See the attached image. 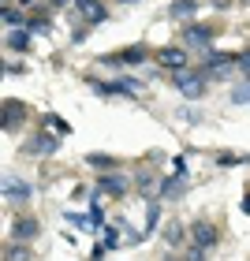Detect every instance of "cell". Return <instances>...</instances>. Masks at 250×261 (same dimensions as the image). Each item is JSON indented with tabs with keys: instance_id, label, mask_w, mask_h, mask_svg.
<instances>
[{
	"instance_id": "obj_10",
	"label": "cell",
	"mask_w": 250,
	"mask_h": 261,
	"mask_svg": "<svg viewBox=\"0 0 250 261\" xmlns=\"http://www.w3.org/2000/svg\"><path fill=\"white\" fill-rule=\"evenodd\" d=\"M27 149H30V153H38V157H45V153H53V149H56V138H53V135H41V138H34Z\"/></svg>"
},
{
	"instance_id": "obj_8",
	"label": "cell",
	"mask_w": 250,
	"mask_h": 261,
	"mask_svg": "<svg viewBox=\"0 0 250 261\" xmlns=\"http://www.w3.org/2000/svg\"><path fill=\"white\" fill-rule=\"evenodd\" d=\"M11 231H15V239L27 243V239L38 235V220H27V217H22V220H15V228H11Z\"/></svg>"
},
{
	"instance_id": "obj_11",
	"label": "cell",
	"mask_w": 250,
	"mask_h": 261,
	"mask_svg": "<svg viewBox=\"0 0 250 261\" xmlns=\"http://www.w3.org/2000/svg\"><path fill=\"white\" fill-rule=\"evenodd\" d=\"M34 191H30V187L27 183H15V179H4V198H22V201H27Z\"/></svg>"
},
{
	"instance_id": "obj_18",
	"label": "cell",
	"mask_w": 250,
	"mask_h": 261,
	"mask_svg": "<svg viewBox=\"0 0 250 261\" xmlns=\"http://www.w3.org/2000/svg\"><path fill=\"white\" fill-rule=\"evenodd\" d=\"M180 191H183V179H168V183H164V194H168V198L180 194Z\"/></svg>"
},
{
	"instance_id": "obj_16",
	"label": "cell",
	"mask_w": 250,
	"mask_h": 261,
	"mask_svg": "<svg viewBox=\"0 0 250 261\" xmlns=\"http://www.w3.org/2000/svg\"><path fill=\"white\" fill-rule=\"evenodd\" d=\"M45 127H49V130H60V135H67V123H64V120H56V116H49V120H45Z\"/></svg>"
},
{
	"instance_id": "obj_21",
	"label": "cell",
	"mask_w": 250,
	"mask_h": 261,
	"mask_svg": "<svg viewBox=\"0 0 250 261\" xmlns=\"http://www.w3.org/2000/svg\"><path fill=\"white\" fill-rule=\"evenodd\" d=\"M239 71L250 79V53H243V56H239Z\"/></svg>"
},
{
	"instance_id": "obj_7",
	"label": "cell",
	"mask_w": 250,
	"mask_h": 261,
	"mask_svg": "<svg viewBox=\"0 0 250 261\" xmlns=\"http://www.w3.org/2000/svg\"><path fill=\"white\" fill-rule=\"evenodd\" d=\"M8 49H11V53H27V49H30V34H27V30H11V34H8Z\"/></svg>"
},
{
	"instance_id": "obj_17",
	"label": "cell",
	"mask_w": 250,
	"mask_h": 261,
	"mask_svg": "<svg viewBox=\"0 0 250 261\" xmlns=\"http://www.w3.org/2000/svg\"><path fill=\"white\" fill-rule=\"evenodd\" d=\"M4 109H8V112H19V105H15V101H8ZM4 127H8V130H15V116H8V120H4Z\"/></svg>"
},
{
	"instance_id": "obj_15",
	"label": "cell",
	"mask_w": 250,
	"mask_h": 261,
	"mask_svg": "<svg viewBox=\"0 0 250 261\" xmlns=\"http://www.w3.org/2000/svg\"><path fill=\"white\" fill-rule=\"evenodd\" d=\"M93 168H112V157H105V153H93V157H86Z\"/></svg>"
},
{
	"instance_id": "obj_13",
	"label": "cell",
	"mask_w": 250,
	"mask_h": 261,
	"mask_svg": "<svg viewBox=\"0 0 250 261\" xmlns=\"http://www.w3.org/2000/svg\"><path fill=\"white\" fill-rule=\"evenodd\" d=\"M101 191H105V194H116V198H120V194L127 191V183L120 179V175H116V179H112V175H105V179H101Z\"/></svg>"
},
{
	"instance_id": "obj_9",
	"label": "cell",
	"mask_w": 250,
	"mask_h": 261,
	"mask_svg": "<svg viewBox=\"0 0 250 261\" xmlns=\"http://www.w3.org/2000/svg\"><path fill=\"white\" fill-rule=\"evenodd\" d=\"M198 11V0H172V19H190Z\"/></svg>"
},
{
	"instance_id": "obj_23",
	"label": "cell",
	"mask_w": 250,
	"mask_h": 261,
	"mask_svg": "<svg viewBox=\"0 0 250 261\" xmlns=\"http://www.w3.org/2000/svg\"><path fill=\"white\" fill-rule=\"evenodd\" d=\"M243 209H246V213H250V194H246V201H243Z\"/></svg>"
},
{
	"instance_id": "obj_14",
	"label": "cell",
	"mask_w": 250,
	"mask_h": 261,
	"mask_svg": "<svg viewBox=\"0 0 250 261\" xmlns=\"http://www.w3.org/2000/svg\"><path fill=\"white\" fill-rule=\"evenodd\" d=\"M8 257L11 261H30V250L27 246H8Z\"/></svg>"
},
{
	"instance_id": "obj_5",
	"label": "cell",
	"mask_w": 250,
	"mask_h": 261,
	"mask_svg": "<svg viewBox=\"0 0 250 261\" xmlns=\"http://www.w3.org/2000/svg\"><path fill=\"white\" fill-rule=\"evenodd\" d=\"M79 11L86 22H105V4L101 0H79Z\"/></svg>"
},
{
	"instance_id": "obj_3",
	"label": "cell",
	"mask_w": 250,
	"mask_h": 261,
	"mask_svg": "<svg viewBox=\"0 0 250 261\" xmlns=\"http://www.w3.org/2000/svg\"><path fill=\"white\" fill-rule=\"evenodd\" d=\"M157 64H161V67L180 71V67L187 64V53H183V49H176V45H168V49H161V53H157Z\"/></svg>"
},
{
	"instance_id": "obj_6",
	"label": "cell",
	"mask_w": 250,
	"mask_h": 261,
	"mask_svg": "<svg viewBox=\"0 0 250 261\" xmlns=\"http://www.w3.org/2000/svg\"><path fill=\"white\" fill-rule=\"evenodd\" d=\"M183 38H187L190 45H209V41H213V30H209V27H183Z\"/></svg>"
},
{
	"instance_id": "obj_22",
	"label": "cell",
	"mask_w": 250,
	"mask_h": 261,
	"mask_svg": "<svg viewBox=\"0 0 250 261\" xmlns=\"http://www.w3.org/2000/svg\"><path fill=\"white\" fill-rule=\"evenodd\" d=\"M49 4H53V8H64V4H67V0H49Z\"/></svg>"
},
{
	"instance_id": "obj_19",
	"label": "cell",
	"mask_w": 250,
	"mask_h": 261,
	"mask_svg": "<svg viewBox=\"0 0 250 261\" xmlns=\"http://www.w3.org/2000/svg\"><path fill=\"white\" fill-rule=\"evenodd\" d=\"M4 22H8V27H15V22H22V15L15 8H4Z\"/></svg>"
},
{
	"instance_id": "obj_24",
	"label": "cell",
	"mask_w": 250,
	"mask_h": 261,
	"mask_svg": "<svg viewBox=\"0 0 250 261\" xmlns=\"http://www.w3.org/2000/svg\"><path fill=\"white\" fill-rule=\"evenodd\" d=\"M120 4H135V0H120Z\"/></svg>"
},
{
	"instance_id": "obj_20",
	"label": "cell",
	"mask_w": 250,
	"mask_h": 261,
	"mask_svg": "<svg viewBox=\"0 0 250 261\" xmlns=\"http://www.w3.org/2000/svg\"><path fill=\"white\" fill-rule=\"evenodd\" d=\"M153 187H157V183H153V175H142V179H138V191H142V194L153 191Z\"/></svg>"
},
{
	"instance_id": "obj_2",
	"label": "cell",
	"mask_w": 250,
	"mask_h": 261,
	"mask_svg": "<svg viewBox=\"0 0 250 261\" xmlns=\"http://www.w3.org/2000/svg\"><path fill=\"white\" fill-rule=\"evenodd\" d=\"M190 239H194V246H202V250H213L217 246V228L206 220H198L194 228H190Z\"/></svg>"
},
{
	"instance_id": "obj_12",
	"label": "cell",
	"mask_w": 250,
	"mask_h": 261,
	"mask_svg": "<svg viewBox=\"0 0 250 261\" xmlns=\"http://www.w3.org/2000/svg\"><path fill=\"white\" fill-rule=\"evenodd\" d=\"M164 239H168V246H180L183 239H187V231H183V224L180 220H172L168 228H164Z\"/></svg>"
},
{
	"instance_id": "obj_4",
	"label": "cell",
	"mask_w": 250,
	"mask_h": 261,
	"mask_svg": "<svg viewBox=\"0 0 250 261\" xmlns=\"http://www.w3.org/2000/svg\"><path fill=\"white\" fill-rule=\"evenodd\" d=\"M105 60H112V64H138V60H146V49H142V45H131V49H120L112 56H105Z\"/></svg>"
},
{
	"instance_id": "obj_1",
	"label": "cell",
	"mask_w": 250,
	"mask_h": 261,
	"mask_svg": "<svg viewBox=\"0 0 250 261\" xmlns=\"http://www.w3.org/2000/svg\"><path fill=\"white\" fill-rule=\"evenodd\" d=\"M206 79L209 75H190V71H176V86H180V93L183 97H202L206 93Z\"/></svg>"
}]
</instances>
